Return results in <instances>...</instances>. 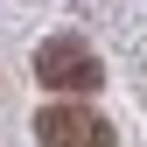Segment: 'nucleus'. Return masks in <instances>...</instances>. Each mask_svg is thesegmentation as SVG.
<instances>
[{
  "mask_svg": "<svg viewBox=\"0 0 147 147\" xmlns=\"http://www.w3.org/2000/svg\"><path fill=\"white\" fill-rule=\"evenodd\" d=\"M35 77H42L49 91H77V98H84V91L105 84V63L91 56L84 35H49V42L35 49Z\"/></svg>",
  "mask_w": 147,
  "mask_h": 147,
  "instance_id": "f257e3e1",
  "label": "nucleus"
},
{
  "mask_svg": "<svg viewBox=\"0 0 147 147\" xmlns=\"http://www.w3.org/2000/svg\"><path fill=\"white\" fill-rule=\"evenodd\" d=\"M35 140L42 147H112V119L91 112V105H42L35 112Z\"/></svg>",
  "mask_w": 147,
  "mask_h": 147,
  "instance_id": "f03ea898",
  "label": "nucleus"
}]
</instances>
